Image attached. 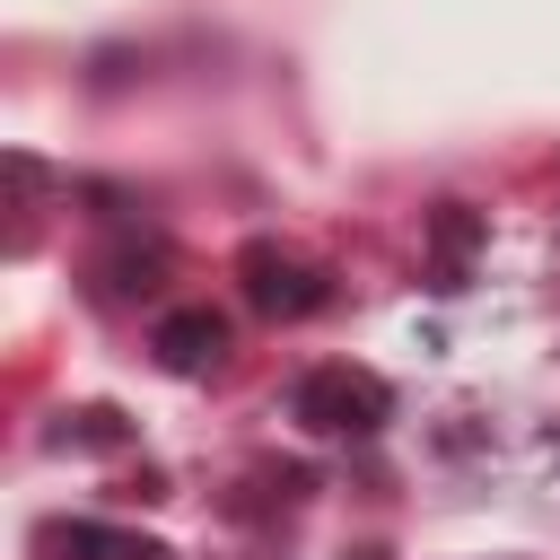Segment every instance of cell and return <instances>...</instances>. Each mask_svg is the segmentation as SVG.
Listing matches in <instances>:
<instances>
[{
  "label": "cell",
  "instance_id": "1",
  "mask_svg": "<svg viewBox=\"0 0 560 560\" xmlns=\"http://www.w3.org/2000/svg\"><path fill=\"white\" fill-rule=\"evenodd\" d=\"M289 420L315 429V438H376L394 420V385L376 368H350V359H324L289 385Z\"/></svg>",
  "mask_w": 560,
  "mask_h": 560
},
{
  "label": "cell",
  "instance_id": "2",
  "mask_svg": "<svg viewBox=\"0 0 560 560\" xmlns=\"http://www.w3.org/2000/svg\"><path fill=\"white\" fill-rule=\"evenodd\" d=\"M236 280H245V306L271 315V324H298V315H315V306L332 298L324 271H315L306 254H289L280 236H254V245L236 254Z\"/></svg>",
  "mask_w": 560,
  "mask_h": 560
},
{
  "label": "cell",
  "instance_id": "3",
  "mask_svg": "<svg viewBox=\"0 0 560 560\" xmlns=\"http://www.w3.org/2000/svg\"><path fill=\"white\" fill-rule=\"evenodd\" d=\"M149 350H158L166 376H210V368L228 359V315H219V306H166V315L149 324Z\"/></svg>",
  "mask_w": 560,
  "mask_h": 560
},
{
  "label": "cell",
  "instance_id": "4",
  "mask_svg": "<svg viewBox=\"0 0 560 560\" xmlns=\"http://www.w3.org/2000/svg\"><path fill=\"white\" fill-rule=\"evenodd\" d=\"M35 551H44V560H96V551H122V542H114L105 525H44Z\"/></svg>",
  "mask_w": 560,
  "mask_h": 560
},
{
  "label": "cell",
  "instance_id": "5",
  "mask_svg": "<svg viewBox=\"0 0 560 560\" xmlns=\"http://www.w3.org/2000/svg\"><path fill=\"white\" fill-rule=\"evenodd\" d=\"M61 446H122V411H114V402L70 411V420H61Z\"/></svg>",
  "mask_w": 560,
  "mask_h": 560
},
{
  "label": "cell",
  "instance_id": "6",
  "mask_svg": "<svg viewBox=\"0 0 560 560\" xmlns=\"http://www.w3.org/2000/svg\"><path fill=\"white\" fill-rule=\"evenodd\" d=\"M472 236H481V219H472L464 201H438V254H446V280H455V262L472 254Z\"/></svg>",
  "mask_w": 560,
  "mask_h": 560
},
{
  "label": "cell",
  "instance_id": "7",
  "mask_svg": "<svg viewBox=\"0 0 560 560\" xmlns=\"http://www.w3.org/2000/svg\"><path fill=\"white\" fill-rule=\"evenodd\" d=\"M122 560H175L166 542H122Z\"/></svg>",
  "mask_w": 560,
  "mask_h": 560
}]
</instances>
